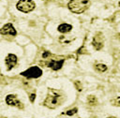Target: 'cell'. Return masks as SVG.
<instances>
[{
    "label": "cell",
    "mask_w": 120,
    "mask_h": 118,
    "mask_svg": "<svg viewBox=\"0 0 120 118\" xmlns=\"http://www.w3.org/2000/svg\"><path fill=\"white\" fill-rule=\"evenodd\" d=\"M92 44L94 46V48L96 50H100L102 47H103V36L101 35V33H98L94 38H93V41H92Z\"/></svg>",
    "instance_id": "cell-8"
},
{
    "label": "cell",
    "mask_w": 120,
    "mask_h": 118,
    "mask_svg": "<svg viewBox=\"0 0 120 118\" xmlns=\"http://www.w3.org/2000/svg\"><path fill=\"white\" fill-rule=\"evenodd\" d=\"M114 102H115V105H117V106H119V107H120V96L116 97Z\"/></svg>",
    "instance_id": "cell-16"
},
{
    "label": "cell",
    "mask_w": 120,
    "mask_h": 118,
    "mask_svg": "<svg viewBox=\"0 0 120 118\" xmlns=\"http://www.w3.org/2000/svg\"><path fill=\"white\" fill-rule=\"evenodd\" d=\"M64 59H61V60H55V59H52L50 60L48 63H47V66L49 67H51L52 69L53 70H58L62 67L63 64H64Z\"/></svg>",
    "instance_id": "cell-9"
},
{
    "label": "cell",
    "mask_w": 120,
    "mask_h": 118,
    "mask_svg": "<svg viewBox=\"0 0 120 118\" xmlns=\"http://www.w3.org/2000/svg\"><path fill=\"white\" fill-rule=\"evenodd\" d=\"M90 6L89 0H70L68 4L69 10L73 13L80 14L85 11Z\"/></svg>",
    "instance_id": "cell-2"
},
{
    "label": "cell",
    "mask_w": 120,
    "mask_h": 118,
    "mask_svg": "<svg viewBox=\"0 0 120 118\" xmlns=\"http://www.w3.org/2000/svg\"><path fill=\"white\" fill-rule=\"evenodd\" d=\"M118 6H119V7H120V2H119V3H118Z\"/></svg>",
    "instance_id": "cell-19"
},
{
    "label": "cell",
    "mask_w": 120,
    "mask_h": 118,
    "mask_svg": "<svg viewBox=\"0 0 120 118\" xmlns=\"http://www.w3.org/2000/svg\"><path fill=\"white\" fill-rule=\"evenodd\" d=\"M87 102H88V104L89 105H96L97 104V98H96V96H88V97H87Z\"/></svg>",
    "instance_id": "cell-11"
},
{
    "label": "cell",
    "mask_w": 120,
    "mask_h": 118,
    "mask_svg": "<svg viewBox=\"0 0 120 118\" xmlns=\"http://www.w3.org/2000/svg\"><path fill=\"white\" fill-rule=\"evenodd\" d=\"M35 97H36V95H35V94H32V95H30V100H31V102H33V101H34Z\"/></svg>",
    "instance_id": "cell-17"
},
{
    "label": "cell",
    "mask_w": 120,
    "mask_h": 118,
    "mask_svg": "<svg viewBox=\"0 0 120 118\" xmlns=\"http://www.w3.org/2000/svg\"><path fill=\"white\" fill-rule=\"evenodd\" d=\"M63 100H64V96L60 91L50 89L48 96L44 101V105L50 109H55L57 106L61 105Z\"/></svg>",
    "instance_id": "cell-1"
},
{
    "label": "cell",
    "mask_w": 120,
    "mask_h": 118,
    "mask_svg": "<svg viewBox=\"0 0 120 118\" xmlns=\"http://www.w3.org/2000/svg\"><path fill=\"white\" fill-rule=\"evenodd\" d=\"M108 118H115V117H108Z\"/></svg>",
    "instance_id": "cell-18"
},
{
    "label": "cell",
    "mask_w": 120,
    "mask_h": 118,
    "mask_svg": "<svg viewBox=\"0 0 120 118\" xmlns=\"http://www.w3.org/2000/svg\"><path fill=\"white\" fill-rule=\"evenodd\" d=\"M72 29V25L68 24V23H62L57 27V30L60 33H68Z\"/></svg>",
    "instance_id": "cell-10"
},
{
    "label": "cell",
    "mask_w": 120,
    "mask_h": 118,
    "mask_svg": "<svg viewBox=\"0 0 120 118\" xmlns=\"http://www.w3.org/2000/svg\"><path fill=\"white\" fill-rule=\"evenodd\" d=\"M0 34L1 35H10V36H16L17 32L14 28V26L12 25V23L8 22L6 23L1 29H0Z\"/></svg>",
    "instance_id": "cell-6"
},
{
    "label": "cell",
    "mask_w": 120,
    "mask_h": 118,
    "mask_svg": "<svg viewBox=\"0 0 120 118\" xmlns=\"http://www.w3.org/2000/svg\"><path fill=\"white\" fill-rule=\"evenodd\" d=\"M6 102L9 106H15V107H17L19 109H22L23 108L22 103L17 98V96L15 95H8L7 97H6Z\"/></svg>",
    "instance_id": "cell-5"
},
{
    "label": "cell",
    "mask_w": 120,
    "mask_h": 118,
    "mask_svg": "<svg viewBox=\"0 0 120 118\" xmlns=\"http://www.w3.org/2000/svg\"><path fill=\"white\" fill-rule=\"evenodd\" d=\"M75 85L77 86V90H79V91L82 90V86H81V83L79 81H75Z\"/></svg>",
    "instance_id": "cell-14"
},
{
    "label": "cell",
    "mask_w": 120,
    "mask_h": 118,
    "mask_svg": "<svg viewBox=\"0 0 120 118\" xmlns=\"http://www.w3.org/2000/svg\"><path fill=\"white\" fill-rule=\"evenodd\" d=\"M76 111H77V109L74 108V109H72V110L68 111L66 112V114H67V115H73L74 113H76Z\"/></svg>",
    "instance_id": "cell-13"
},
{
    "label": "cell",
    "mask_w": 120,
    "mask_h": 118,
    "mask_svg": "<svg viewBox=\"0 0 120 118\" xmlns=\"http://www.w3.org/2000/svg\"><path fill=\"white\" fill-rule=\"evenodd\" d=\"M6 66H7V69L10 70L12 67H14L17 64V56L13 53H9L8 54V56L6 57Z\"/></svg>",
    "instance_id": "cell-7"
},
{
    "label": "cell",
    "mask_w": 120,
    "mask_h": 118,
    "mask_svg": "<svg viewBox=\"0 0 120 118\" xmlns=\"http://www.w3.org/2000/svg\"><path fill=\"white\" fill-rule=\"evenodd\" d=\"M50 55H51V53H50V52H44V53L42 54V57L46 59V58H47L48 56H50Z\"/></svg>",
    "instance_id": "cell-15"
},
{
    "label": "cell",
    "mask_w": 120,
    "mask_h": 118,
    "mask_svg": "<svg viewBox=\"0 0 120 118\" xmlns=\"http://www.w3.org/2000/svg\"><path fill=\"white\" fill-rule=\"evenodd\" d=\"M21 74H22V76H24V77L28 78V79H32V78H38V77H40V76L42 75V70H41L38 66H34L29 67V68H28V69H26L25 71L22 72Z\"/></svg>",
    "instance_id": "cell-4"
},
{
    "label": "cell",
    "mask_w": 120,
    "mask_h": 118,
    "mask_svg": "<svg viewBox=\"0 0 120 118\" xmlns=\"http://www.w3.org/2000/svg\"><path fill=\"white\" fill-rule=\"evenodd\" d=\"M36 7V4L33 0H19L16 4V7L18 10L27 13L32 11Z\"/></svg>",
    "instance_id": "cell-3"
},
{
    "label": "cell",
    "mask_w": 120,
    "mask_h": 118,
    "mask_svg": "<svg viewBox=\"0 0 120 118\" xmlns=\"http://www.w3.org/2000/svg\"><path fill=\"white\" fill-rule=\"evenodd\" d=\"M96 69L98 71H99V72H104V71L107 70V66L104 64H98L96 66Z\"/></svg>",
    "instance_id": "cell-12"
}]
</instances>
